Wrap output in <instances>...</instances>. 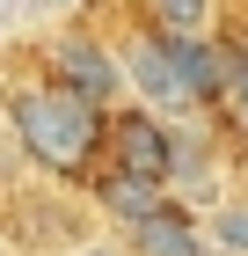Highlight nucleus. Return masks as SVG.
I'll use <instances>...</instances> for the list:
<instances>
[{
    "label": "nucleus",
    "mask_w": 248,
    "mask_h": 256,
    "mask_svg": "<svg viewBox=\"0 0 248 256\" xmlns=\"http://www.w3.org/2000/svg\"><path fill=\"white\" fill-rule=\"evenodd\" d=\"M80 256H95V249H80Z\"/></svg>",
    "instance_id": "10"
},
{
    "label": "nucleus",
    "mask_w": 248,
    "mask_h": 256,
    "mask_svg": "<svg viewBox=\"0 0 248 256\" xmlns=\"http://www.w3.org/2000/svg\"><path fill=\"white\" fill-rule=\"evenodd\" d=\"M15 132H22V146L44 161V168H88V154H95V132H102V118L88 110V102H73L66 88H22L15 96Z\"/></svg>",
    "instance_id": "1"
},
{
    "label": "nucleus",
    "mask_w": 248,
    "mask_h": 256,
    "mask_svg": "<svg viewBox=\"0 0 248 256\" xmlns=\"http://www.w3.org/2000/svg\"><path fill=\"white\" fill-rule=\"evenodd\" d=\"M51 66H58L51 88H66V96L88 102V110H95L102 96H117V80H124V74H117V59L102 52L95 37H58V44H51Z\"/></svg>",
    "instance_id": "2"
},
{
    "label": "nucleus",
    "mask_w": 248,
    "mask_h": 256,
    "mask_svg": "<svg viewBox=\"0 0 248 256\" xmlns=\"http://www.w3.org/2000/svg\"><path fill=\"white\" fill-rule=\"evenodd\" d=\"M234 96H241V110H248V66H234Z\"/></svg>",
    "instance_id": "9"
},
{
    "label": "nucleus",
    "mask_w": 248,
    "mask_h": 256,
    "mask_svg": "<svg viewBox=\"0 0 248 256\" xmlns=\"http://www.w3.org/2000/svg\"><path fill=\"white\" fill-rule=\"evenodd\" d=\"M132 234H139V256H205V242H197L190 227H183V220H168V212L139 220Z\"/></svg>",
    "instance_id": "5"
},
{
    "label": "nucleus",
    "mask_w": 248,
    "mask_h": 256,
    "mask_svg": "<svg viewBox=\"0 0 248 256\" xmlns=\"http://www.w3.org/2000/svg\"><path fill=\"white\" fill-rule=\"evenodd\" d=\"M241 66H248V59H241Z\"/></svg>",
    "instance_id": "11"
},
{
    "label": "nucleus",
    "mask_w": 248,
    "mask_h": 256,
    "mask_svg": "<svg viewBox=\"0 0 248 256\" xmlns=\"http://www.w3.org/2000/svg\"><path fill=\"white\" fill-rule=\"evenodd\" d=\"M212 242H219V249H234V256H248V205H234V212L212 220Z\"/></svg>",
    "instance_id": "8"
},
{
    "label": "nucleus",
    "mask_w": 248,
    "mask_h": 256,
    "mask_svg": "<svg viewBox=\"0 0 248 256\" xmlns=\"http://www.w3.org/2000/svg\"><path fill=\"white\" fill-rule=\"evenodd\" d=\"M168 168H175V154H168V132H161L153 118H124V124H117V176L161 190Z\"/></svg>",
    "instance_id": "3"
},
{
    "label": "nucleus",
    "mask_w": 248,
    "mask_h": 256,
    "mask_svg": "<svg viewBox=\"0 0 248 256\" xmlns=\"http://www.w3.org/2000/svg\"><path fill=\"white\" fill-rule=\"evenodd\" d=\"M124 74H132V80H139V96H146V102H161V110L190 102V96H183V74H175V59H168V44H161V37H139Z\"/></svg>",
    "instance_id": "4"
},
{
    "label": "nucleus",
    "mask_w": 248,
    "mask_h": 256,
    "mask_svg": "<svg viewBox=\"0 0 248 256\" xmlns=\"http://www.w3.org/2000/svg\"><path fill=\"white\" fill-rule=\"evenodd\" d=\"M102 205H110V212H124V220L139 227V220L161 212V190H153V183H132V176H110V183H102Z\"/></svg>",
    "instance_id": "7"
},
{
    "label": "nucleus",
    "mask_w": 248,
    "mask_h": 256,
    "mask_svg": "<svg viewBox=\"0 0 248 256\" xmlns=\"http://www.w3.org/2000/svg\"><path fill=\"white\" fill-rule=\"evenodd\" d=\"M153 22H161L168 44H197L212 22V0H153Z\"/></svg>",
    "instance_id": "6"
}]
</instances>
